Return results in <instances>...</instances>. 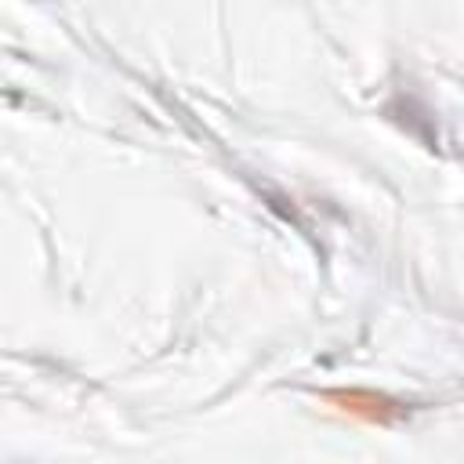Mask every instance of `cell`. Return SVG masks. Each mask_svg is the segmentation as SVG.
<instances>
[{
	"mask_svg": "<svg viewBox=\"0 0 464 464\" xmlns=\"http://www.w3.org/2000/svg\"><path fill=\"white\" fill-rule=\"evenodd\" d=\"M326 402H334L341 413L348 417H359L366 424H395L406 417V406L384 392H370V388H334V392H323Z\"/></svg>",
	"mask_w": 464,
	"mask_h": 464,
	"instance_id": "obj_1",
	"label": "cell"
}]
</instances>
